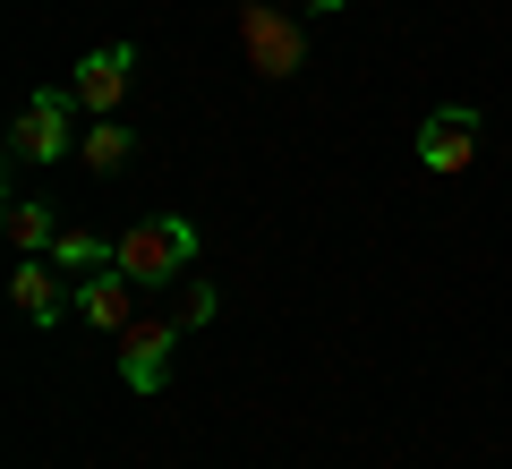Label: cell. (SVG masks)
Returning a JSON list of instances; mask_svg holds the SVG:
<instances>
[{
  "mask_svg": "<svg viewBox=\"0 0 512 469\" xmlns=\"http://www.w3.org/2000/svg\"><path fill=\"white\" fill-rule=\"evenodd\" d=\"M52 265H69V273H103V265H120V239H94V231H60V239H52Z\"/></svg>",
  "mask_w": 512,
  "mask_h": 469,
  "instance_id": "cell-11",
  "label": "cell"
},
{
  "mask_svg": "<svg viewBox=\"0 0 512 469\" xmlns=\"http://www.w3.org/2000/svg\"><path fill=\"white\" fill-rule=\"evenodd\" d=\"M180 307L171 316H137V325L120 333V376H128V393H163V367H171V342H180Z\"/></svg>",
  "mask_w": 512,
  "mask_h": 469,
  "instance_id": "cell-4",
  "label": "cell"
},
{
  "mask_svg": "<svg viewBox=\"0 0 512 469\" xmlns=\"http://www.w3.org/2000/svg\"><path fill=\"white\" fill-rule=\"evenodd\" d=\"M128 77H137V52H128V43H94V52L77 60L69 94L94 111V120H111V111H120V94H128Z\"/></svg>",
  "mask_w": 512,
  "mask_h": 469,
  "instance_id": "cell-5",
  "label": "cell"
},
{
  "mask_svg": "<svg viewBox=\"0 0 512 469\" xmlns=\"http://www.w3.org/2000/svg\"><path fill=\"white\" fill-rule=\"evenodd\" d=\"M69 103L77 94H60V86H43V94H26V111H18V128H9V154L18 163H60L69 154Z\"/></svg>",
  "mask_w": 512,
  "mask_h": 469,
  "instance_id": "cell-3",
  "label": "cell"
},
{
  "mask_svg": "<svg viewBox=\"0 0 512 469\" xmlns=\"http://www.w3.org/2000/svg\"><path fill=\"white\" fill-rule=\"evenodd\" d=\"M77 316H86L94 333H128V325H137V316H128V273H120V265L86 273V290H77Z\"/></svg>",
  "mask_w": 512,
  "mask_h": 469,
  "instance_id": "cell-8",
  "label": "cell"
},
{
  "mask_svg": "<svg viewBox=\"0 0 512 469\" xmlns=\"http://www.w3.org/2000/svg\"><path fill=\"white\" fill-rule=\"evenodd\" d=\"M0 231H9V239H18V248L26 256H52V205H35V197H9V214H0Z\"/></svg>",
  "mask_w": 512,
  "mask_h": 469,
  "instance_id": "cell-9",
  "label": "cell"
},
{
  "mask_svg": "<svg viewBox=\"0 0 512 469\" xmlns=\"http://www.w3.org/2000/svg\"><path fill=\"white\" fill-rule=\"evenodd\" d=\"M197 265V222L188 214H146V222H128L120 231V273L128 282H180V273Z\"/></svg>",
  "mask_w": 512,
  "mask_h": 469,
  "instance_id": "cell-1",
  "label": "cell"
},
{
  "mask_svg": "<svg viewBox=\"0 0 512 469\" xmlns=\"http://www.w3.org/2000/svg\"><path fill=\"white\" fill-rule=\"evenodd\" d=\"M77 154H86V171H120L128 154H137V137H128V128H120V111H111V120H94L86 137H77Z\"/></svg>",
  "mask_w": 512,
  "mask_h": 469,
  "instance_id": "cell-10",
  "label": "cell"
},
{
  "mask_svg": "<svg viewBox=\"0 0 512 469\" xmlns=\"http://www.w3.org/2000/svg\"><path fill=\"white\" fill-rule=\"evenodd\" d=\"M470 154H478V111H427L419 163L427 171H470Z\"/></svg>",
  "mask_w": 512,
  "mask_h": 469,
  "instance_id": "cell-6",
  "label": "cell"
},
{
  "mask_svg": "<svg viewBox=\"0 0 512 469\" xmlns=\"http://www.w3.org/2000/svg\"><path fill=\"white\" fill-rule=\"evenodd\" d=\"M9 299H18L26 325H60V316H69V299H60V282H52V256H26V265L9 273Z\"/></svg>",
  "mask_w": 512,
  "mask_h": 469,
  "instance_id": "cell-7",
  "label": "cell"
},
{
  "mask_svg": "<svg viewBox=\"0 0 512 469\" xmlns=\"http://www.w3.org/2000/svg\"><path fill=\"white\" fill-rule=\"evenodd\" d=\"M239 52L256 77H299L308 69V26L282 0H239Z\"/></svg>",
  "mask_w": 512,
  "mask_h": 469,
  "instance_id": "cell-2",
  "label": "cell"
},
{
  "mask_svg": "<svg viewBox=\"0 0 512 469\" xmlns=\"http://www.w3.org/2000/svg\"><path fill=\"white\" fill-rule=\"evenodd\" d=\"M308 9H325V18H333V9H350V0H308Z\"/></svg>",
  "mask_w": 512,
  "mask_h": 469,
  "instance_id": "cell-12",
  "label": "cell"
}]
</instances>
